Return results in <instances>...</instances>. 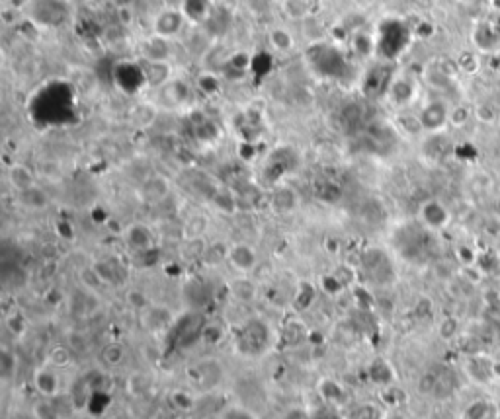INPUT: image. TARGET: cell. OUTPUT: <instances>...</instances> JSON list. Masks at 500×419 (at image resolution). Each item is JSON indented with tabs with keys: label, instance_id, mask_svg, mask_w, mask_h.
Listing matches in <instances>:
<instances>
[{
	"label": "cell",
	"instance_id": "1",
	"mask_svg": "<svg viewBox=\"0 0 500 419\" xmlns=\"http://www.w3.org/2000/svg\"><path fill=\"white\" fill-rule=\"evenodd\" d=\"M186 24V14L182 12L180 6H174V8L168 6V8H162L160 12H156L151 28H153V35H158V37H165V40L172 41L184 31Z\"/></svg>",
	"mask_w": 500,
	"mask_h": 419
},
{
	"label": "cell",
	"instance_id": "2",
	"mask_svg": "<svg viewBox=\"0 0 500 419\" xmlns=\"http://www.w3.org/2000/svg\"><path fill=\"white\" fill-rule=\"evenodd\" d=\"M449 108L442 100H434V102H428L420 113H418V121H420V127L422 131H428V133H438L442 131L449 121Z\"/></svg>",
	"mask_w": 500,
	"mask_h": 419
},
{
	"label": "cell",
	"instance_id": "3",
	"mask_svg": "<svg viewBox=\"0 0 500 419\" xmlns=\"http://www.w3.org/2000/svg\"><path fill=\"white\" fill-rule=\"evenodd\" d=\"M448 207L438 201V199H428L420 205V223L426 226L428 230H442L449 225Z\"/></svg>",
	"mask_w": 500,
	"mask_h": 419
},
{
	"label": "cell",
	"instance_id": "4",
	"mask_svg": "<svg viewBox=\"0 0 500 419\" xmlns=\"http://www.w3.org/2000/svg\"><path fill=\"white\" fill-rule=\"evenodd\" d=\"M170 191H172V184H170L167 176L162 174L149 176L139 187V194L147 203H162L170 195Z\"/></svg>",
	"mask_w": 500,
	"mask_h": 419
},
{
	"label": "cell",
	"instance_id": "5",
	"mask_svg": "<svg viewBox=\"0 0 500 419\" xmlns=\"http://www.w3.org/2000/svg\"><path fill=\"white\" fill-rule=\"evenodd\" d=\"M170 40L153 35L149 40L143 41L141 45V57L143 61H158V62H170L172 61V49H170Z\"/></svg>",
	"mask_w": 500,
	"mask_h": 419
},
{
	"label": "cell",
	"instance_id": "6",
	"mask_svg": "<svg viewBox=\"0 0 500 419\" xmlns=\"http://www.w3.org/2000/svg\"><path fill=\"white\" fill-rule=\"evenodd\" d=\"M143 72H145V84L151 88H162L172 80V62L143 61Z\"/></svg>",
	"mask_w": 500,
	"mask_h": 419
},
{
	"label": "cell",
	"instance_id": "7",
	"mask_svg": "<svg viewBox=\"0 0 500 419\" xmlns=\"http://www.w3.org/2000/svg\"><path fill=\"white\" fill-rule=\"evenodd\" d=\"M268 43H270L272 49H276L278 53H292L295 51V45H297V37L288 26H274L268 31Z\"/></svg>",
	"mask_w": 500,
	"mask_h": 419
},
{
	"label": "cell",
	"instance_id": "8",
	"mask_svg": "<svg viewBox=\"0 0 500 419\" xmlns=\"http://www.w3.org/2000/svg\"><path fill=\"white\" fill-rule=\"evenodd\" d=\"M227 257H229L231 266L242 271V273L252 271L254 266H256V262H258L254 248H250L249 244H235L229 250V256Z\"/></svg>",
	"mask_w": 500,
	"mask_h": 419
},
{
	"label": "cell",
	"instance_id": "9",
	"mask_svg": "<svg viewBox=\"0 0 500 419\" xmlns=\"http://www.w3.org/2000/svg\"><path fill=\"white\" fill-rule=\"evenodd\" d=\"M18 195V203L24 207V209H28V211H43V209H47L49 203H51V199H49V195L45 189H42L40 185L35 184L33 187L30 189H24L20 191Z\"/></svg>",
	"mask_w": 500,
	"mask_h": 419
},
{
	"label": "cell",
	"instance_id": "10",
	"mask_svg": "<svg viewBox=\"0 0 500 419\" xmlns=\"http://www.w3.org/2000/svg\"><path fill=\"white\" fill-rule=\"evenodd\" d=\"M8 184L12 185V189L16 191V194H20L24 189H30L35 185V174L31 172L30 166H26V164H20V162H14L8 168Z\"/></svg>",
	"mask_w": 500,
	"mask_h": 419
},
{
	"label": "cell",
	"instance_id": "11",
	"mask_svg": "<svg viewBox=\"0 0 500 419\" xmlns=\"http://www.w3.org/2000/svg\"><path fill=\"white\" fill-rule=\"evenodd\" d=\"M180 8L186 14L188 22H206L213 16V0H182Z\"/></svg>",
	"mask_w": 500,
	"mask_h": 419
},
{
	"label": "cell",
	"instance_id": "12",
	"mask_svg": "<svg viewBox=\"0 0 500 419\" xmlns=\"http://www.w3.org/2000/svg\"><path fill=\"white\" fill-rule=\"evenodd\" d=\"M35 388L40 390V394L45 398H55L59 392V377L55 373V367H43L35 373L33 377Z\"/></svg>",
	"mask_w": 500,
	"mask_h": 419
},
{
	"label": "cell",
	"instance_id": "13",
	"mask_svg": "<svg viewBox=\"0 0 500 419\" xmlns=\"http://www.w3.org/2000/svg\"><path fill=\"white\" fill-rule=\"evenodd\" d=\"M415 84L408 78H395L389 84V98L397 103V105H406L415 98Z\"/></svg>",
	"mask_w": 500,
	"mask_h": 419
},
{
	"label": "cell",
	"instance_id": "14",
	"mask_svg": "<svg viewBox=\"0 0 500 419\" xmlns=\"http://www.w3.org/2000/svg\"><path fill=\"white\" fill-rule=\"evenodd\" d=\"M272 205L278 213H292L293 209L299 205V199H297V194L293 191L292 187H280L276 194L272 195Z\"/></svg>",
	"mask_w": 500,
	"mask_h": 419
},
{
	"label": "cell",
	"instance_id": "15",
	"mask_svg": "<svg viewBox=\"0 0 500 419\" xmlns=\"http://www.w3.org/2000/svg\"><path fill=\"white\" fill-rule=\"evenodd\" d=\"M196 88H198L199 92L206 94V96H217L221 92V80H219L217 74H213V72H199L198 76H196Z\"/></svg>",
	"mask_w": 500,
	"mask_h": 419
},
{
	"label": "cell",
	"instance_id": "16",
	"mask_svg": "<svg viewBox=\"0 0 500 419\" xmlns=\"http://www.w3.org/2000/svg\"><path fill=\"white\" fill-rule=\"evenodd\" d=\"M281 10L290 20H305V18H309L311 8H309L307 0H283Z\"/></svg>",
	"mask_w": 500,
	"mask_h": 419
},
{
	"label": "cell",
	"instance_id": "17",
	"mask_svg": "<svg viewBox=\"0 0 500 419\" xmlns=\"http://www.w3.org/2000/svg\"><path fill=\"white\" fill-rule=\"evenodd\" d=\"M125 357H127V351L119 343H108L100 353V359H102L106 367H119L125 361Z\"/></svg>",
	"mask_w": 500,
	"mask_h": 419
},
{
	"label": "cell",
	"instance_id": "18",
	"mask_svg": "<svg viewBox=\"0 0 500 419\" xmlns=\"http://www.w3.org/2000/svg\"><path fill=\"white\" fill-rule=\"evenodd\" d=\"M31 416H33V419H61V413H59L57 406L53 404V398H45V396L33 404Z\"/></svg>",
	"mask_w": 500,
	"mask_h": 419
},
{
	"label": "cell",
	"instance_id": "19",
	"mask_svg": "<svg viewBox=\"0 0 500 419\" xmlns=\"http://www.w3.org/2000/svg\"><path fill=\"white\" fill-rule=\"evenodd\" d=\"M127 240L133 248H145L151 244V232L145 225H131L127 228Z\"/></svg>",
	"mask_w": 500,
	"mask_h": 419
},
{
	"label": "cell",
	"instance_id": "20",
	"mask_svg": "<svg viewBox=\"0 0 500 419\" xmlns=\"http://www.w3.org/2000/svg\"><path fill=\"white\" fill-rule=\"evenodd\" d=\"M352 47L360 57H369L374 51V37L367 31H356L352 37Z\"/></svg>",
	"mask_w": 500,
	"mask_h": 419
},
{
	"label": "cell",
	"instance_id": "21",
	"mask_svg": "<svg viewBox=\"0 0 500 419\" xmlns=\"http://www.w3.org/2000/svg\"><path fill=\"white\" fill-rule=\"evenodd\" d=\"M244 4H247V8H249L250 14H254V16H266V14H270L274 10V0H244Z\"/></svg>",
	"mask_w": 500,
	"mask_h": 419
},
{
	"label": "cell",
	"instance_id": "22",
	"mask_svg": "<svg viewBox=\"0 0 500 419\" xmlns=\"http://www.w3.org/2000/svg\"><path fill=\"white\" fill-rule=\"evenodd\" d=\"M489 404L483 402V400H477V402H473V404L465 409V419H487L489 418Z\"/></svg>",
	"mask_w": 500,
	"mask_h": 419
},
{
	"label": "cell",
	"instance_id": "23",
	"mask_svg": "<svg viewBox=\"0 0 500 419\" xmlns=\"http://www.w3.org/2000/svg\"><path fill=\"white\" fill-rule=\"evenodd\" d=\"M69 361H71V351H69L67 348H62V345H59V348H53V351L49 353V363H51V367H55V368L65 367Z\"/></svg>",
	"mask_w": 500,
	"mask_h": 419
},
{
	"label": "cell",
	"instance_id": "24",
	"mask_svg": "<svg viewBox=\"0 0 500 419\" xmlns=\"http://www.w3.org/2000/svg\"><path fill=\"white\" fill-rule=\"evenodd\" d=\"M206 226H208L206 216H192L186 223V234H190L192 238H198L206 232Z\"/></svg>",
	"mask_w": 500,
	"mask_h": 419
},
{
	"label": "cell",
	"instance_id": "25",
	"mask_svg": "<svg viewBox=\"0 0 500 419\" xmlns=\"http://www.w3.org/2000/svg\"><path fill=\"white\" fill-rule=\"evenodd\" d=\"M221 419H256L252 413H250L249 409L244 408H231L227 409L225 413H223V418Z\"/></svg>",
	"mask_w": 500,
	"mask_h": 419
},
{
	"label": "cell",
	"instance_id": "26",
	"mask_svg": "<svg viewBox=\"0 0 500 419\" xmlns=\"http://www.w3.org/2000/svg\"><path fill=\"white\" fill-rule=\"evenodd\" d=\"M115 8H133L135 0H114Z\"/></svg>",
	"mask_w": 500,
	"mask_h": 419
},
{
	"label": "cell",
	"instance_id": "27",
	"mask_svg": "<svg viewBox=\"0 0 500 419\" xmlns=\"http://www.w3.org/2000/svg\"><path fill=\"white\" fill-rule=\"evenodd\" d=\"M415 2H417L418 6H424V8H428V6H434L438 0H415Z\"/></svg>",
	"mask_w": 500,
	"mask_h": 419
},
{
	"label": "cell",
	"instance_id": "28",
	"mask_svg": "<svg viewBox=\"0 0 500 419\" xmlns=\"http://www.w3.org/2000/svg\"><path fill=\"white\" fill-rule=\"evenodd\" d=\"M492 377L500 379V363H492Z\"/></svg>",
	"mask_w": 500,
	"mask_h": 419
},
{
	"label": "cell",
	"instance_id": "29",
	"mask_svg": "<svg viewBox=\"0 0 500 419\" xmlns=\"http://www.w3.org/2000/svg\"><path fill=\"white\" fill-rule=\"evenodd\" d=\"M494 31H497V33L500 35V14H499V18H497V24H494Z\"/></svg>",
	"mask_w": 500,
	"mask_h": 419
},
{
	"label": "cell",
	"instance_id": "30",
	"mask_svg": "<svg viewBox=\"0 0 500 419\" xmlns=\"http://www.w3.org/2000/svg\"><path fill=\"white\" fill-rule=\"evenodd\" d=\"M0 2H2V4H4V6H10V4H14V2H16V0H0Z\"/></svg>",
	"mask_w": 500,
	"mask_h": 419
}]
</instances>
